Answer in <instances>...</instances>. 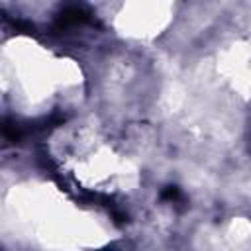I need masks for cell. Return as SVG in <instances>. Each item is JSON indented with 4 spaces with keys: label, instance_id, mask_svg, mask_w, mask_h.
<instances>
[{
    "label": "cell",
    "instance_id": "6da1fadb",
    "mask_svg": "<svg viewBox=\"0 0 251 251\" xmlns=\"http://www.w3.org/2000/svg\"><path fill=\"white\" fill-rule=\"evenodd\" d=\"M88 20V12L82 8V6H76V4H71L67 6L59 16H57V27L59 29H67V27H73V25H80Z\"/></svg>",
    "mask_w": 251,
    "mask_h": 251
}]
</instances>
